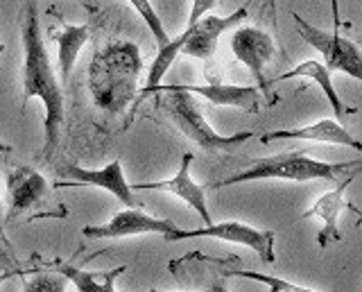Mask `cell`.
Masks as SVG:
<instances>
[{"mask_svg":"<svg viewBox=\"0 0 362 292\" xmlns=\"http://www.w3.org/2000/svg\"><path fill=\"white\" fill-rule=\"evenodd\" d=\"M152 93H161V100H158V107L163 109L165 118L173 122L175 129L186 136L188 141H192L197 148L206 150V152H233L235 148H240L247 141L256 139V132H238L231 134V136H224V134L215 132L211 127V122L204 116V107L199 105V100L190 93L179 91L175 84H158L150 91H139V98L143 100Z\"/></svg>","mask_w":362,"mask_h":292,"instance_id":"3","label":"cell"},{"mask_svg":"<svg viewBox=\"0 0 362 292\" xmlns=\"http://www.w3.org/2000/svg\"><path fill=\"white\" fill-rule=\"evenodd\" d=\"M0 231L5 233V202H3V190H0Z\"/></svg>","mask_w":362,"mask_h":292,"instance_id":"25","label":"cell"},{"mask_svg":"<svg viewBox=\"0 0 362 292\" xmlns=\"http://www.w3.org/2000/svg\"><path fill=\"white\" fill-rule=\"evenodd\" d=\"M59 177H64V179L54 184L57 188L95 186V188L107 190L111 197H116L120 204H124L127 209H141V202L134 195L127 177H124L122 163L118 159H113L105 168H100V170H90V168H82V165H75V163L62 165Z\"/></svg>","mask_w":362,"mask_h":292,"instance_id":"9","label":"cell"},{"mask_svg":"<svg viewBox=\"0 0 362 292\" xmlns=\"http://www.w3.org/2000/svg\"><path fill=\"white\" fill-rule=\"evenodd\" d=\"M127 3L136 9V14H139L143 21H145V25L147 30L152 32V37L156 39V48H163L165 43L173 39L168 35V30H165V23L161 21V16L156 14V9L154 5L150 3V0H127Z\"/></svg>","mask_w":362,"mask_h":292,"instance_id":"19","label":"cell"},{"mask_svg":"<svg viewBox=\"0 0 362 292\" xmlns=\"http://www.w3.org/2000/svg\"><path fill=\"white\" fill-rule=\"evenodd\" d=\"M247 3H252V0H247Z\"/></svg>","mask_w":362,"mask_h":292,"instance_id":"28","label":"cell"},{"mask_svg":"<svg viewBox=\"0 0 362 292\" xmlns=\"http://www.w3.org/2000/svg\"><path fill=\"white\" fill-rule=\"evenodd\" d=\"M21 41H23V103L25 109L30 100H41L43 105V159H50L57 143H59V132L64 125V86L57 77V71L50 62L48 48L43 43L37 0H28L25 14H23L21 25Z\"/></svg>","mask_w":362,"mask_h":292,"instance_id":"1","label":"cell"},{"mask_svg":"<svg viewBox=\"0 0 362 292\" xmlns=\"http://www.w3.org/2000/svg\"><path fill=\"white\" fill-rule=\"evenodd\" d=\"M229 46L233 57L245 64L252 77L256 80V88L260 91V95L267 98L269 105L276 103V95H272L267 77H265V66L276 57V41L274 37L265 32L263 28H254V25H245V28H235L231 32Z\"/></svg>","mask_w":362,"mask_h":292,"instance_id":"6","label":"cell"},{"mask_svg":"<svg viewBox=\"0 0 362 292\" xmlns=\"http://www.w3.org/2000/svg\"><path fill=\"white\" fill-rule=\"evenodd\" d=\"M358 175V168H354L342 182H337V186L333 190H328L324 193L320 199L315 202V204L303 213L299 220H320L322 222V229H320V235H317V243L320 247H328L331 243H339L342 240V233H339V216H342L344 211H354V213H360L351 202L346 199V188L349 184L354 182V177Z\"/></svg>","mask_w":362,"mask_h":292,"instance_id":"11","label":"cell"},{"mask_svg":"<svg viewBox=\"0 0 362 292\" xmlns=\"http://www.w3.org/2000/svg\"><path fill=\"white\" fill-rule=\"evenodd\" d=\"M249 14V5L240 7L238 12H231L226 16L218 14H206L202 21H197L192 28H186V43L181 48V54L190 59H199V62H209L215 50H218L220 37L226 35L229 30H235L243 23Z\"/></svg>","mask_w":362,"mask_h":292,"instance_id":"10","label":"cell"},{"mask_svg":"<svg viewBox=\"0 0 362 292\" xmlns=\"http://www.w3.org/2000/svg\"><path fill=\"white\" fill-rule=\"evenodd\" d=\"M179 91L190 93L195 98L209 100L215 107H233L247 111V114H258L260 111V91L256 86H238V84H175Z\"/></svg>","mask_w":362,"mask_h":292,"instance_id":"15","label":"cell"},{"mask_svg":"<svg viewBox=\"0 0 362 292\" xmlns=\"http://www.w3.org/2000/svg\"><path fill=\"white\" fill-rule=\"evenodd\" d=\"M54 267L71 284H75L77 292H118L116 279L122 272H127V265L107 269V272H88V269H79L71 263H54Z\"/></svg>","mask_w":362,"mask_h":292,"instance_id":"18","label":"cell"},{"mask_svg":"<svg viewBox=\"0 0 362 292\" xmlns=\"http://www.w3.org/2000/svg\"><path fill=\"white\" fill-rule=\"evenodd\" d=\"M331 12H333V30L339 32V28H342V16H339V0H331Z\"/></svg>","mask_w":362,"mask_h":292,"instance_id":"24","label":"cell"},{"mask_svg":"<svg viewBox=\"0 0 362 292\" xmlns=\"http://www.w3.org/2000/svg\"><path fill=\"white\" fill-rule=\"evenodd\" d=\"M7 195L9 209L5 222L39 206L45 195H48V182H45V177L39 170H34L30 165H14L7 173Z\"/></svg>","mask_w":362,"mask_h":292,"instance_id":"13","label":"cell"},{"mask_svg":"<svg viewBox=\"0 0 362 292\" xmlns=\"http://www.w3.org/2000/svg\"><path fill=\"white\" fill-rule=\"evenodd\" d=\"M260 143H272V141H305V143H326V145H346V148L362 150V143L351 136V132L342 125V122L324 118L317 120L313 125H305L299 129H272L267 134L256 136Z\"/></svg>","mask_w":362,"mask_h":292,"instance_id":"14","label":"cell"},{"mask_svg":"<svg viewBox=\"0 0 362 292\" xmlns=\"http://www.w3.org/2000/svg\"><path fill=\"white\" fill-rule=\"evenodd\" d=\"M297 21V32L299 37L322 54V64L328 71H339L354 80H362V54L356 41L342 37L339 32H328L313 25L310 21L301 18L299 14H292Z\"/></svg>","mask_w":362,"mask_h":292,"instance_id":"5","label":"cell"},{"mask_svg":"<svg viewBox=\"0 0 362 292\" xmlns=\"http://www.w3.org/2000/svg\"><path fill=\"white\" fill-rule=\"evenodd\" d=\"M0 269H5V272H16V274H25L18 265V258L14 256V250H11V245L7 240V235L0 231Z\"/></svg>","mask_w":362,"mask_h":292,"instance_id":"22","label":"cell"},{"mask_svg":"<svg viewBox=\"0 0 362 292\" xmlns=\"http://www.w3.org/2000/svg\"><path fill=\"white\" fill-rule=\"evenodd\" d=\"M294 77H301V80H308L313 82L320 91L326 95L328 105H331V109L335 111V118L337 120H344L346 116H354L356 114V107H346L344 100L339 98V93L335 91V84H333V75L331 71L326 69V66L322 62L317 59H308V62H301L299 66H294L292 71L283 73V75H276V77H269L267 84H276V82H286V80H294Z\"/></svg>","mask_w":362,"mask_h":292,"instance_id":"16","label":"cell"},{"mask_svg":"<svg viewBox=\"0 0 362 292\" xmlns=\"http://www.w3.org/2000/svg\"><path fill=\"white\" fill-rule=\"evenodd\" d=\"M360 159L349 161V163H328V161H317L308 156L303 150L299 152H281L274 156H263V159H254L245 170L235 173L231 177L215 182L209 188H226L235 184H247V182H260V179H286V182H335L339 175H346L349 168H358Z\"/></svg>","mask_w":362,"mask_h":292,"instance_id":"4","label":"cell"},{"mask_svg":"<svg viewBox=\"0 0 362 292\" xmlns=\"http://www.w3.org/2000/svg\"><path fill=\"white\" fill-rule=\"evenodd\" d=\"M177 231H179V227L173 220L154 218L141 209H124V211L116 213V216L105 224H90V227H84L82 235L84 238H93V240H120V238H132V235H163L168 240L170 235Z\"/></svg>","mask_w":362,"mask_h":292,"instance_id":"8","label":"cell"},{"mask_svg":"<svg viewBox=\"0 0 362 292\" xmlns=\"http://www.w3.org/2000/svg\"><path fill=\"white\" fill-rule=\"evenodd\" d=\"M5 50V46H3V43H0V52H3Z\"/></svg>","mask_w":362,"mask_h":292,"instance_id":"27","label":"cell"},{"mask_svg":"<svg viewBox=\"0 0 362 292\" xmlns=\"http://www.w3.org/2000/svg\"><path fill=\"white\" fill-rule=\"evenodd\" d=\"M143 57L134 41H111L88 64L86 82L93 105L109 118L127 114L139 98Z\"/></svg>","mask_w":362,"mask_h":292,"instance_id":"2","label":"cell"},{"mask_svg":"<svg viewBox=\"0 0 362 292\" xmlns=\"http://www.w3.org/2000/svg\"><path fill=\"white\" fill-rule=\"evenodd\" d=\"M82 3H86V0H82Z\"/></svg>","mask_w":362,"mask_h":292,"instance_id":"29","label":"cell"},{"mask_svg":"<svg viewBox=\"0 0 362 292\" xmlns=\"http://www.w3.org/2000/svg\"><path fill=\"white\" fill-rule=\"evenodd\" d=\"M68 279L54 272H34V276L23 279V292H66Z\"/></svg>","mask_w":362,"mask_h":292,"instance_id":"21","label":"cell"},{"mask_svg":"<svg viewBox=\"0 0 362 292\" xmlns=\"http://www.w3.org/2000/svg\"><path fill=\"white\" fill-rule=\"evenodd\" d=\"M50 37L57 46V64H59V82L66 86L71 82V73L77 64V57L82 48L90 39V25H71V23H62L57 30L50 32Z\"/></svg>","mask_w":362,"mask_h":292,"instance_id":"17","label":"cell"},{"mask_svg":"<svg viewBox=\"0 0 362 292\" xmlns=\"http://www.w3.org/2000/svg\"><path fill=\"white\" fill-rule=\"evenodd\" d=\"M11 276H16V272H5V269H0V286L7 284Z\"/></svg>","mask_w":362,"mask_h":292,"instance_id":"26","label":"cell"},{"mask_svg":"<svg viewBox=\"0 0 362 292\" xmlns=\"http://www.w3.org/2000/svg\"><path fill=\"white\" fill-rule=\"evenodd\" d=\"M184 238H215V240H224L231 245H243L247 250H252L260 256L263 263H274V231H265V229H256L252 224L238 222V220H226V222H211L202 229H190L184 231L179 229L177 233L170 235L168 240H184Z\"/></svg>","mask_w":362,"mask_h":292,"instance_id":"7","label":"cell"},{"mask_svg":"<svg viewBox=\"0 0 362 292\" xmlns=\"http://www.w3.org/2000/svg\"><path fill=\"white\" fill-rule=\"evenodd\" d=\"M224 276H240V279L256 281V284L267 286L269 292H317V290H310V288H305V286L292 284V281H286V279H281V276L249 272V269H229V272H224Z\"/></svg>","mask_w":362,"mask_h":292,"instance_id":"20","label":"cell"},{"mask_svg":"<svg viewBox=\"0 0 362 292\" xmlns=\"http://www.w3.org/2000/svg\"><path fill=\"white\" fill-rule=\"evenodd\" d=\"M190 165H192V154L186 152L184 156H181L179 170L175 177L163 179V182H150V184L145 182V184H129V186H132L134 193H139V190H158V193H170V195L179 197L184 204H188L192 211L197 213L204 222V227H206V224L213 222L209 206H206V188L192 179Z\"/></svg>","mask_w":362,"mask_h":292,"instance_id":"12","label":"cell"},{"mask_svg":"<svg viewBox=\"0 0 362 292\" xmlns=\"http://www.w3.org/2000/svg\"><path fill=\"white\" fill-rule=\"evenodd\" d=\"M220 0H192V7H190V16H188V25L186 28H192L202 21L206 14H211V9L218 5Z\"/></svg>","mask_w":362,"mask_h":292,"instance_id":"23","label":"cell"}]
</instances>
